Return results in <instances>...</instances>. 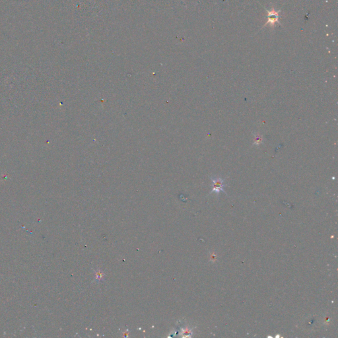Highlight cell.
I'll list each match as a JSON object with an SVG mask.
<instances>
[{
    "label": "cell",
    "mask_w": 338,
    "mask_h": 338,
    "mask_svg": "<svg viewBox=\"0 0 338 338\" xmlns=\"http://www.w3.org/2000/svg\"><path fill=\"white\" fill-rule=\"evenodd\" d=\"M267 12H268V21L266 22V23L264 25V27L269 24L271 26V27H273L276 22H279L278 21L279 18V14L281 12V11L279 10L277 11L275 10V9L272 8L271 10H267Z\"/></svg>",
    "instance_id": "6da1fadb"
},
{
    "label": "cell",
    "mask_w": 338,
    "mask_h": 338,
    "mask_svg": "<svg viewBox=\"0 0 338 338\" xmlns=\"http://www.w3.org/2000/svg\"><path fill=\"white\" fill-rule=\"evenodd\" d=\"M211 180L213 182V189L211 192L219 193V192H225L223 188L226 184H224V179H222L221 178H212Z\"/></svg>",
    "instance_id": "7a4b0ae2"
},
{
    "label": "cell",
    "mask_w": 338,
    "mask_h": 338,
    "mask_svg": "<svg viewBox=\"0 0 338 338\" xmlns=\"http://www.w3.org/2000/svg\"><path fill=\"white\" fill-rule=\"evenodd\" d=\"M262 142V137H261L260 135L258 134L256 137L255 138H254V143L256 145H259Z\"/></svg>",
    "instance_id": "3957f363"
}]
</instances>
